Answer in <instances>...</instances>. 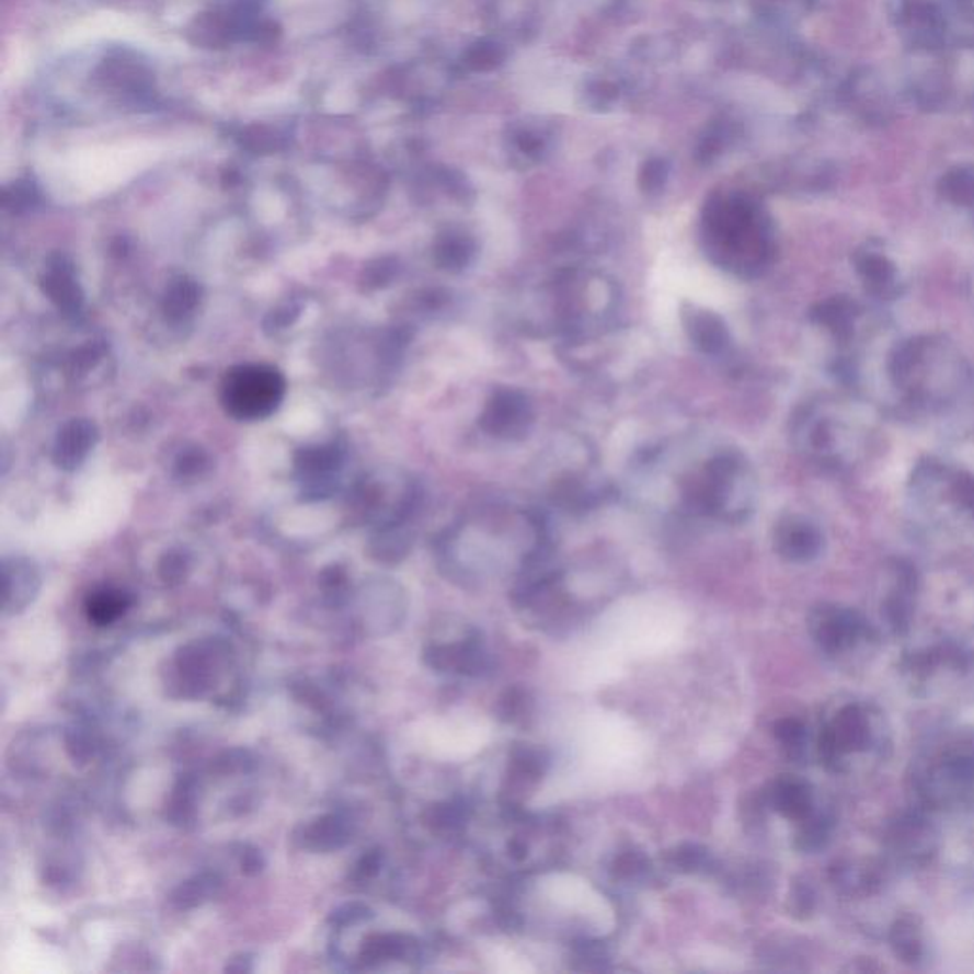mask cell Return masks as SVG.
I'll list each match as a JSON object with an SVG mask.
<instances>
[{
	"mask_svg": "<svg viewBox=\"0 0 974 974\" xmlns=\"http://www.w3.org/2000/svg\"><path fill=\"white\" fill-rule=\"evenodd\" d=\"M297 469L311 482H325V478L340 469L341 454L335 446H318L301 449L297 454Z\"/></svg>",
	"mask_w": 974,
	"mask_h": 974,
	"instance_id": "obj_19",
	"label": "cell"
},
{
	"mask_svg": "<svg viewBox=\"0 0 974 974\" xmlns=\"http://www.w3.org/2000/svg\"><path fill=\"white\" fill-rule=\"evenodd\" d=\"M826 837H828L826 824L821 818L807 816L803 821V826H801L800 834H798V844L795 845H798V849H801V851H816V849H821L826 844Z\"/></svg>",
	"mask_w": 974,
	"mask_h": 974,
	"instance_id": "obj_29",
	"label": "cell"
},
{
	"mask_svg": "<svg viewBox=\"0 0 974 974\" xmlns=\"http://www.w3.org/2000/svg\"><path fill=\"white\" fill-rule=\"evenodd\" d=\"M286 377L268 364H240L229 369L221 383L225 412L239 421H261L280 408Z\"/></svg>",
	"mask_w": 974,
	"mask_h": 974,
	"instance_id": "obj_4",
	"label": "cell"
},
{
	"mask_svg": "<svg viewBox=\"0 0 974 974\" xmlns=\"http://www.w3.org/2000/svg\"><path fill=\"white\" fill-rule=\"evenodd\" d=\"M607 495H609V491L606 488L588 484L585 478L573 474V472L558 478L550 491L552 503L568 513H586L594 506H598L599 503H604Z\"/></svg>",
	"mask_w": 974,
	"mask_h": 974,
	"instance_id": "obj_16",
	"label": "cell"
},
{
	"mask_svg": "<svg viewBox=\"0 0 974 974\" xmlns=\"http://www.w3.org/2000/svg\"><path fill=\"white\" fill-rule=\"evenodd\" d=\"M790 903H792L794 916H809L811 909H813V904H815L813 891L807 885H795L792 895H790Z\"/></svg>",
	"mask_w": 974,
	"mask_h": 974,
	"instance_id": "obj_37",
	"label": "cell"
},
{
	"mask_svg": "<svg viewBox=\"0 0 974 974\" xmlns=\"http://www.w3.org/2000/svg\"><path fill=\"white\" fill-rule=\"evenodd\" d=\"M126 607H128V599L123 592H95L88 601V614H90V619L98 624H107V622L115 621L116 617H121Z\"/></svg>",
	"mask_w": 974,
	"mask_h": 974,
	"instance_id": "obj_25",
	"label": "cell"
},
{
	"mask_svg": "<svg viewBox=\"0 0 974 974\" xmlns=\"http://www.w3.org/2000/svg\"><path fill=\"white\" fill-rule=\"evenodd\" d=\"M809 630L821 650L837 653L867 634V622L852 609L824 604L809 615Z\"/></svg>",
	"mask_w": 974,
	"mask_h": 974,
	"instance_id": "obj_6",
	"label": "cell"
},
{
	"mask_svg": "<svg viewBox=\"0 0 974 974\" xmlns=\"http://www.w3.org/2000/svg\"><path fill=\"white\" fill-rule=\"evenodd\" d=\"M280 36L282 27L278 23L268 20V18H261V22L255 25V30L250 36V43L271 46V44L278 43Z\"/></svg>",
	"mask_w": 974,
	"mask_h": 974,
	"instance_id": "obj_35",
	"label": "cell"
},
{
	"mask_svg": "<svg viewBox=\"0 0 974 974\" xmlns=\"http://www.w3.org/2000/svg\"><path fill=\"white\" fill-rule=\"evenodd\" d=\"M426 658L436 671L459 672L465 676H482L491 666L484 640L474 628L457 642L434 645L426 651Z\"/></svg>",
	"mask_w": 974,
	"mask_h": 974,
	"instance_id": "obj_7",
	"label": "cell"
},
{
	"mask_svg": "<svg viewBox=\"0 0 974 974\" xmlns=\"http://www.w3.org/2000/svg\"><path fill=\"white\" fill-rule=\"evenodd\" d=\"M857 314H859V307L845 296L830 297L826 301L816 303L809 311V318L816 325H823L828 332L836 333L839 337L851 332Z\"/></svg>",
	"mask_w": 974,
	"mask_h": 974,
	"instance_id": "obj_18",
	"label": "cell"
},
{
	"mask_svg": "<svg viewBox=\"0 0 974 974\" xmlns=\"http://www.w3.org/2000/svg\"><path fill=\"white\" fill-rule=\"evenodd\" d=\"M668 180V167L664 160H650L640 172V187L645 195H657Z\"/></svg>",
	"mask_w": 974,
	"mask_h": 974,
	"instance_id": "obj_31",
	"label": "cell"
},
{
	"mask_svg": "<svg viewBox=\"0 0 974 974\" xmlns=\"http://www.w3.org/2000/svg\"><path fill=\"white\" fill-rule=\"evenodd\" d=\"M524 700H526V695L518 691V689H514V691H508V694L501 699V708H499V712H501V718L505 720V722H516L518 718H520L522 708H524Z\"/></svg>",
	"mask_w": 974,
	"mask_h": 974,
	"instance_id": "obj_36",
	"label": "cell"
},
{
	"mask_svg": "<svg viewBox=\"0 0 974 974\" xmlns=\"http://www.w3.org/2000/svg\"><path fill=\"white\" fill-rule=\"evenodd\" d=\"M547 764L549 761L545 758V754L531 746H524L513 752L514 772L524 779H539L547 769Z\"/></svg>",
	"mask_w": 974,
	"mask_h": 974,
	"instance_id": "obj_28",
	"label": "cell"
},
{
	"mask_svg": "<svg viewBox=\"0 0 974 974\" xmlns=\"http://www.w3.org/2000/svg\"><path fill=\"white\" fill-rule=\"evenodd\" d=\"M679 490L687 513L725 524L746 520L756 501L750 462L731 449L712 455L699 469L681 478Z\"/></svg>",
	"mask_w": 974,
	"mask_h": 974,
	"instance_id": "obj_3",
	"label": "cell"
},
{
	"mask_svg": "<svg viewBox=\"0 0 974 974\" xmlns=\"http://www.w3.org/2000/svg\"><path fill=\"white\" fill-rule=\"evenodd\" d=\"M855 261H857V268H859L860 276H862V278L867 280V284H870L873 289L885 291V289L893 286L896 276L895 265H893L885 255L875 252H860Z\"/></svg>",
	"mask_w": 974,
	"mask_h": 974,
	"instance_id": "obj_21",
	"label": "cell"
},
{
	"mask_svg": "<svg viewBox=\"0 0 974 974\" xmlns=\"http://www.w3.org/2000/svg\"><path fill=\"white\" fill-rule=\"evenodd\" d=\"M185 38L203 50H225L232 43H239L229 10H206L196 14L185 27Z\"/></svg>",
	"mask_w": 974,
	"mask_h": 974,
	"instance_id": "obj_13",
	"label": "cell"
},
{
	"mask_svg": "<svg viewBox=\"0 0 974 974\" xmlns=\"http://www.w3.org/2000/svg\"><path fill=\"white\" fill-rule=\"evenodd\" d=\"M200 301V286L188 276H177L170 282L164 294V312L172 320H183L195 311Z\"/></svg>",
	"mask_w": 974,
	"mask_h": 974,
	"instance_id": "obj_20",
	"label": "cell"
},
{
	"mask_svg": "<svg viewBox=\"0 0 974 974\" xmlns=\"http://www.w3.org/2000/svg\"><path fill=\"white\" fill-rule=\"evenodd\" d=\"M95 79L105 88H113L116 92L138 94L151 87V72L149 69L130 56H111L102 61V66L95 71Z\"/></svg>",
	"mask_w": 974,
	"mask_h": 974,
	"instance_id": "obj_14",
	"label": "cell"
},
{
	"mask_svg": "<svg viewBox=\"0 0 974 974\" xmlns=\"http://www.w3.org/2000/svg\"><path fill=\"white\" fill-rule=\"evenodd\" d=\"M650 870V860L642 852L627 851L615 859L614 872L621 880H634Z\"/></svg>",
	"mask_w": 974,
	"mask_h": 974,
	"instance_id": "obj_32",
	"label": "cell"
},
{
	"mask_svg": "<svg viewBox=\"0 0 974 974\" xmlns=\"http://www.w3.org/2000/svg\"><path fill=\"white\" fill-rule=\"evenodd\" d=\"M666 860L678 872L697 873L710 864V855L700 845L684 844L676 847V849H672Z\"/></svg>",
	"mask_w": 974,
	"mask_h": 974,
	"instance_id": "obj_26",
	"label": "cell"
},
{
	"mask_svg": "<svg viewBox=\"0 0 974 974\" xmlns=\"http://www.w3.org/2000/svg\"><path fill=\"white\" fill-rule=\"evenodd\" d=\"M206 465H208L206 455L200 449H193V451H181L177 461H175V470L181 478H191L200 474L206 469Z\"/></svg>",
	"mask_w": 974,
	"mask_h": 974,
	"instance_id": "obj_33",
	"label": "cell"
},
{
	"mask_svg": "<svg viewBox=\"0 0 974 974\" xmlns=\"http://www.w3.org/2000/svg\"><path fill=\"white\" fill-rule=\"evenodd\" d=\"M95 442H98V428L92 421L71 419L69 423L59 428L56 442H54V449H51V459L59 469L71 472L87 461L88 455L94 449Z\"/></svg>",
	"mask_w": 974,
	"mask_h": 974,
	"instance_id": "obj_12",
	"label": "cell"
},
{
	"mask_svg": "<svg viewBox=\"0 0 974 974\" xmlns=\"http://www.w3.org/2000/svg\"><path fill=\"white\" fill-rule=\"evenodd\" d=\"M772 733L777 736V741H779L782 746L790 748V750L801 748L803 743H805V736H807L805 725H803L800 720H795V718H784V720H779V722L775 723Z\"/></svg>",
	"mask_w": 974,
	"mask_h": 974,
	"instance_id": "obj_30",
	"label": "cell"
},
{
	"mask_svg": "<svg viewBox=\"0 0 974 974\" xmlns=\"http://www.w3.org/2000/svg\"><path fill=\"white\" fill-rule=\"evenodd\" d=\"M958 497L974 516V478H965L958 482Z\"/></svg>",
	"mask_w": 974,
	"mask_h": 974,
	"instance_id": "obj_40",
	"label": "cell"
},
{
	"mask_svg": "<svg viewBox=\"0 0 974 974\" xmlns=\"http://www.w3.org/2000/svg\"><path fill=\"white\" fill-rule=\"evenodd\" d=\"M535 423L531 398L516 387H497L491 390L484 410L478 417V426L490 438L503 442H520L529 436Z\"/></svg>",
	"mask_w": 974,
	"mask_h": 974,
	"instance_id": "obj_5",
	"label": "cell"
},
{
	"mask_svg": "<svg viewBox=\"0 0 974 974\" xmlns=\"http://www.w3.org/2000/svg\"><path fill=\"white\" fill-rule=\"evenodd\" d=\"M700 242L715 267L744 280L764 275L777 255L769 217L746 195H714L708 200Z\"/></svg>",
	"mask_w": 974,
	"mask_h": 974,
	"instance_id": "obj_1",
	"label": "cell"
},
{
	"mask_svg": "<svg viewBox=\"0 0 974 974\" xmlns=\"http://www.w3.org/2000/svg\"><path fill=\"white\" fill-rule=\"evenodd\" d=\"M36 200H38V193H36L35 183L30 180L14 181L12 185L4 188V195H2L4 208L12 214L27 211L35 206Z\"/></svg>",
	"mask_w": 974,
	"mask_h": 974,
	"instance_id": "obj_27",
	"label": "cell"
},
{
	"mask_svg": "<svg viewBox=\"0 0 974 974\" xmlns=\"http://www.w3.org/2000/svg\"><path fill=\"white\" fill-rule=\"evenodd\" d=\"M681 324L694 347L704 356L720 358L730 353L731 332L718 312L686 303L681 307Z\"/></svg>",
	"mask_w": 974,
	"mask_h": 974,
	"instance_id": "obj_9",
	"label": "cell"
},
{
	"mask_svg": "<svg viewBox=\"0 0 974 974\" xmlns=\"http://www.w3.org/2000/svg\"><path fill=\"white\" fill-rule=\"evenodd\" d=\"M885 615H887L891 627L895 628V632L903 634L909 627V606L906 599L901 596L889 599L885 604Z\"/></svg>",
	"mask_w": 974,
	"mask_h": 974,
	"instance_id": "obj_34",
	"label": "cell"
},
{
	"mask_svg": "<svg viewBox=\"0 0 974 974\" xmlns=\"http://www.w3.org/2000/svg\"><path fill=\"white\" fill-rule=\"evenodd\" d=\"M767 801L777 813L795 823H803L813 811L811 790L803 780L794 777H780L779 780H775L767 792Z\"/></svg>",
	"mask_w": 974,
	"mask_h": 974,
	"instance_id": "obj_17",
	"label": "cell"
},
{
	"mask_svg": "<svg viewBox=\"0 0 974 974\" xmlns=\"http://www.w3.org/2000/svg\"><path fill=\"white\" fill-rule=\"evenodd\" d=\"M398 273V263L394 260H381L377 263V267H374L371 271V284H376V286H385V284H390V280L394 278V275Z\"/></svg>",
	"mask_w": 974,
	"mask_h": 974,
	"instance_id": "obj_39",
	"label": "cell"
},
{
	"mask_svg": "<svg viewBox=\"0 0 974 974\" xmlns=\"http://www.w3.org/2000/svg\"><path fill=\"white\" fill-rule=\"evenodd\" d=\"M297 314H299V309H297V307L286 305L284 309H278V311L273 312L268 320H273V325H275V328H284V325L291 324V322L296 320Z\"/></svg>",
	"mask_w": 974,
	"mask_h": 974,
	"instance_id": "obj_41",
	"label": "cell"
},
{
	"mask_svg": "<svg viewBox=\"0 0 974 974\" xmlns=\"http://www.w3.org/2000/svg\"><path fill=\"white\" fill-rule=\"evenodd\" d=\"M775 550L788 562H811L823 550V534L813 522L801 516H787L772 534Z\"/></svg>",
	"mask_w": 974,
	"mask_h": 974,
	"instance_id": "obj_10",
	"label": "cell"
},
{
	"mask_svg": "<svg viewBox=\"0 0 974 974\" xmlns=\"http://www.w3.org/2000/svg\"><path fill=\"white\" fill-rule=\"evenodd\" d=\"M942 195L955 204L974 206V168H955L940 181Z\"/></svg>",
	"mask_w": 974,
	"mask_h": 974,
	"instance_id": "obj_24",
	"label": "cell"
},
{
	"mask_svg": "<svg viewBox=\"0 0 974 974\" xmlns=\"http://www.w3.org/2000/svg\"><path fill=\"white\" fill-rule=\"evenodd\" d=\"M239 141L245 151L253 154H273L284 149V138L280 131L271 128L267 124H252L240 131Z\"/></svg>",
	"mask_w": 974,
	"mask_h": 974,
	"instance_id": "obj_23",
	"label": "cell"
},
{
	"mask_svg": "<svg viewBox=\"0 0 974 974\" xmlns=\"http://www.w3.org/2000/svg\"><path fill=\"white\" fill-rule=\"evenodd\" d=\"M577 958L578 961H585V969H591L592 965L601 969L604 967L601 963L607 960L606 950L601 948V944H594V942L581 946L577 950Z\"/></svg>",
	"mask_w": 974,
	"mask_h": 974,
	"instance_id": "obj_38",
	"label": "cell"
},
{
	"mask_svg": "<svg viewBox=\"0 0 974 974\" xmlns=\"http://www.w3.org/2000/svg\"><path fill=\"white\" fill-rule=\"evenodd\" d=\"M891 946L896 955L906 963H916L921 958V935L912 917H903L893 925Z\"/></svg>",
	"mask_w": 974,
	"mask_h": 974,
	"instance_id": "obj_22",
	"label": "cell"
},
{
	"mask_svg": "<svg viewBox=\"0 0 974 974\" xmlns=\"http://www.w3.org/2000/svg\"><path fill=\"white\" fill-rule=\"evenodd\" d=\"M44 294L66 317H77L84 305V294L75 276L71 260L64 253H54L46 261L43 278Z\"/></svg>",
	"mask_w": 974,
	"mask_h": 974,
	"instance_id": "obj_11",
	"label": "cell"
},
{
	"mask_svg": "<svg viewBox=\"0 0 974 974\" xmlns=\"http://www.w3.org/2000/svg\"><path fill=\"white\" fill-rule=\"evenodd\" d=\"M478 242L469 232L448 229L440 232L433 244V261L436 267L451 275L462 273L477 261Z\"/></svg>",
	"mask_w": 974,
	"mask_h": 974,
	"instance_id": "obj_15",
	"label": "cell"
},
{
	"mask_svg": "<svg viewBox=\"0 0 974 974\" xmlns=\"http://www.w3.org/2000/svg\"><path fill=\"white\" fill-rule=\"evenodd\" d=\"M868 720L859 707H845L834 718V722L821 735V758L828 766H836L841 756L859 752L868 744Z\"/></svg>",
	"mask_w": 974,
	"mask_h": 974,
	"instance_id": "obj_8",
	"label": "cell"
},
{
	"mask_svg": "<svg viewBox=\"0 0 974 974\" xmlns=\"http://www.w3.org/2000/svg\"><path fill=\"white\" fill-rule=\"evenodd\" d=\"M547 307L541 328L568 337H585L609 324L619 307L614 280L583 267L560 268L541 288Z\"/></svg>",
	"mask_w": 974,
	"mask_h": 974,
	"instance_id": "obj_2",
	"label": "cell"
}]
</instances>
